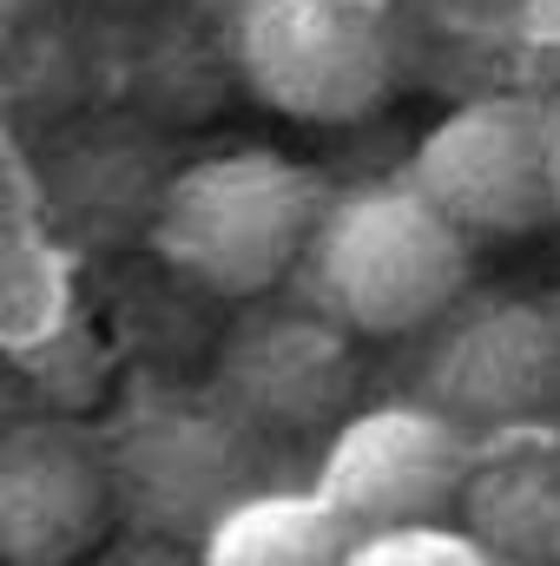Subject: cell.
I'll list each match as a JSON object with an SVG mask.
<instances>
[{
  "label": "cell",
  "mask_w": 560,
  "mask_h": 566,
  "mask_svg": "<svg viewBox=\"0 0 560 566\" xmlns=\"http://www.w3.org/2000/svg\"><path fill=\"white\" fill-rule=\"evenodd\" d=\"M323 211H330V191L303 158L238 145L185 165L158 191L152 251L191 290L251 303L310 258Z\"/></svg>",
  "instance_id": "obj_1"
},
{
  "label": "cell",
  "mask_w": 560,
  "mask_h": 566,
  "mask_svg": "<svg viewBox=\"0 0 560 566\" xmlns=\"http://www.w3.org/2000/svg\"><path fill=\"white\" fill-rule=\"evenodd\" d=\"M468 258L475 238L403 171L390 185L330 198L310 244V277L317 303L336 310L356 336H409L468 290Z\"/></svg>",
  "instance_id": "obj_2"
},
{
  "label": "cell",
  "mask_w": 560,
  "mask_h": 566,
  "mask_svg": "<svg viewBox=\"0 0 560 566\" xmlns=\"http://www.w3.org/2000/svg\"><path fill=\"white\" fill-rule=\"evenodd\" d=\"M238 60L251 93L303 126H350L390 99V0H245Z\"/></svg>",
  "instance_id": "obj_3"
},
{
  "label": "cell",
  "mask_w": 560,
  "mask_h": 566,
  "mask_svg": "<svg viewBox=\"0 0 560 566\" xmlns=\"http://www.w3.org/2000/svg\"><path fill=\"white\" fill-rule=\"evenodd\" d=\"M468 468H475V434L455 416H442L435 402H376L330 434L317 494L356 534H396L448 521L462 507Z\"/></svg>",
  "instance_id": "obj_4"
},
{
  "label": "cell",
  "mask_w": 560,
  "mask_h": 566,
  "mask_svg": "<svg viewBox=\"0 0 560 566\" xmlns=\"http://www.w3.org/2000/svg\"><path fill=\"white\" fill-rule=\"evenodd\" d=\"M409 178L468 238H528L554 218V133L535 99L488 93L422 133Z\"/></svg>",
  "instance_id": "obj_5"
},
{
  "label": "cell",
  "mask_w": 560,
  "mask_h": 566,
  "mask_svg": "<svg viewBox=\"0 0 560 566\" xmlns=\"http://www.w3.org/2000/svg\"><path fill=\"white\" fill-rule=\"evenodd\" d=\"M120 468L100 434L33 416L0 441V554L7 566H80L120 521Z\"/></svg>",
  "instance_id": "obj_6"
},
{
  "label": "cell",
  "mask_w": 560,
  "mask_h": 566,
  "mask_svg": "<svg viewBox=\"0 0 560 566\" xmlns=\"http://www.w3.org/2000/svg\"><path fill=\"white\" fill-rule=\"evenodd\" d=\"M356 343L363 336L323 303L251 310L218 356L225 402L251 428H278V434L343 428L356 416Z\"/></svg>",
  "instance_id": "obj_7"
},
{
  "label": "cell",
  "mask_w": 560,
  "mask_h": 566,
  "mask_svg": "<svg viewBox=\"0 0 560 566\" xmlns=\"http://www.w3.org/2000/svg\"><path fill=\"white\" fill-rule=\"evenodd\" d=\"M422 402L455 416L475 441L535 428L560 402V323L535 303H481L442 336Z\"/></svg>",
  "instance_id": "obj_8"
},
{
  "label": "cell",
  "mask_w": 560,
  "mask_h": 566,
  "mask_svg": "<svg viewBox=\"0 0 560 566\" xmlns=\"http://www.w3.org/2000/svg\"><path fill=\"white\" fill-rule=\"evenodd\" d=\"M238 409L218 416L205 402H158L139 409V422L126 428V441L113 448L120 468V501L158 514L165 527H218L245 494H238V468H245V441H238Z\"/></svg>",
  "instance_id": "obj_9"
},
{
  "label": "cell",
  "mask_w": 560,
  "mask_h": 566,
  "mask_svg": "<svg viewBox=\"0 0 560 566\" xmlns=\"http://www.w3.org/2000/svg\"><path fill=\"white\" fill-rule=\"evenodd\" d=\"M462 527L508 566H560V448L554 434L501 428L475 441V468L462 488Z\"/></svg>",
  "instance_id": "obj_10"
},
{
  "label": "cell",
  "mask_w": 560,
  "mask_h": 566,
  "mask_svg": "<svg viewBox=\"0 0 560 566\" xmlns=\"http://www.w3.org/2000/svg\"><path fill=\"white\" fill-rule=\"evenodd\" d=\"M356 527L310 488V494H245L211 534L205 566H350Z\"/></svg>",
  "instance_id": "obj_11"
},
{
  "label": "cell",
  "mask_w": 560,
  "mask_h": 566,
  "mask_svg": "<svg viewBox=\"0 0 560 566\" xmlns=\"http://www.w3.org/2000/svg\"><path fill=\"white\" fill-rule=\"evenodd\" d=\"M350 566H508V560L488 554L468 527L428 521V527H396V534H363Z\"/></svg>",
  "instance_id": "obj_12"
},
{
  "label": "cell",
  "mask_w": 560,
  "mask_h": 566,
  "mask_svg": "<svg viewBox=\"0 0 560 566\" xmlns=\"http://www.w3.org/2000/svg\"><path fill=\"white\" fill-rule=\"evenodd\" d=\"M521 20H528V40H541V46L560 53V0H528Z\"/></svg>",
  "instance_id": "obj_13"
}]
</instances>
